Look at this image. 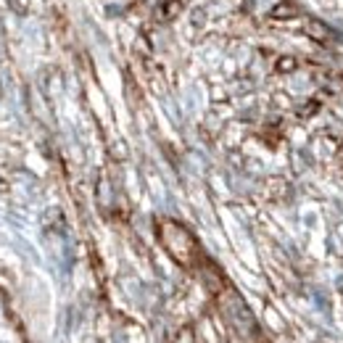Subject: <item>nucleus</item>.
I'll list each match as a JSON object with an SVG mask.
<instances>
[{
  "instance_id": "1",
  "label": "nucleus",
  "mask_w": 343,
  "mask_h": 343,
  "mask_svg": "<svg viewBox=\"0 0 343 343\" xmlns=\"http://www.w3.org/2000/svg\"><path fill=\"white\" fill-rule=\"evenodd\" d=\"M304 29H306V35L312 37V40H317V42H325V40L330 37V29H327V24H322L319 19H306Z\"/></svg>"
},
{
  "instance_id": "2",
  "label": "nucleus",
  "mask_w": 343,
  "mask_h": 343,
  "mask_svg": "<svg viewBox=\"0 0 343 343\" xmlns=\"http://www.w3.org/2000/svg\"><path fill=\"white\" fill-rule=\"evenodd\" d=\"M8 3H11V8H14L19 16L29 14V8H32V0H8Z\"/></svg>"
},
{
  "instance_id": "3",
  "label": "nucleus",
  "mask_w": 343,
  "mask_h": 343,
  "mask_svg": "<svg viewBox=\"0 0 343 343\" xmlns=\"http://www.w3.org/2000/svg\"><path fill=\"white\" fill-rule=\"evenodd\" d=\"M277 69H280V71H291V69H296V61L288 58V56H283L280 61H277Z\"/></svg>"
}]
</instances>
